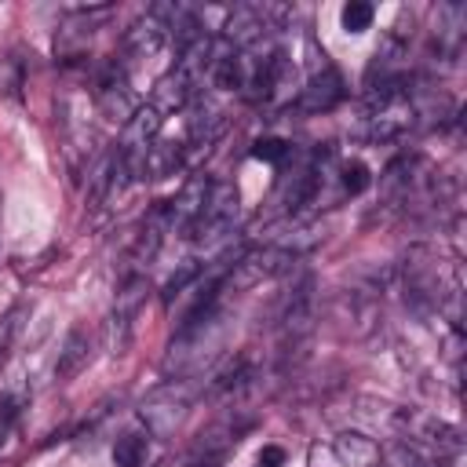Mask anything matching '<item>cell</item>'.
<instances>
[{
  "instance_id": "15",
  "label": "cell",
  "mask_w": 467,
  "mask_h": 467,
  "mask_svg": "<svg viewBox=\"0 0 467 467\" xmlns=\"http://www.w3.org/2000/svg\"><path fill=\"white\" fill-rule=\"evenodd\" d=\"M164 234H168V215H164V204H157V208L142 219V226H139V234H135L131 259H135V263H150V259L161 252Z\"/></svg>"
},
{
  "instance_id": "24",
  "label": "cell",
  "mask_w": 467,
  "mask_h": 467,
  "mask_svg": "<svg viewBox=\"0 0 467 467\" xmlns=\"http://www.w3.org/2000/svg\"><path fill=\"white\" fill-rule=\"evenodd\" d=\"M281 463H285V449L281 445H266L259 452V467H281Z\"/></svg>"
},
{
  "instance_id": "8",
  "label": "cell",
  "mask_w": 467,
  "mask_h": 467,
  "mask_svg": "<svg viewBox=\"0 0 467 467\" xmlns=\"http://www.w3.org/2000/svg\"><path fill=\"white\" fill-rule=\"evenodd\" d=\"M153 285L146 274H128L117 288V299H113V310H109V332H113V350L120 354L128 343H131V325L139 317V310L146 306Z\"/></svg>"
},
{
  "instance_id": "23",
  "label": "cell",
  "mask_w": 467,
  "mask_h": 467,
  "mask_svg": "<svg viewBox=\"0 0 467 467\" xmlns=\"http://www.w3.org/2000/svg\"><path fill=\"white\" fill-rule=\"evenodd\" d=\"M197 277H201V266H197V263H186L179 274H171V281L164 285V303H171L175 296H182V292H186V285H190V281H197Z\"/></svg>"
},
{
  "instance_id": "4",
  "label": "cell",
  "mask_w": 467,
  "mask_h": 467,
  "mask_svg": "<svg viewBox=\"0 0 467 467\" xmlns=\"http://www.w3.org/2000/svg\"><path fill=\"white\" fill-rule=\"evenodd\" d=\"M368 102H372V109H368V139L372 142H394L416 124V102L409 99V91L401 84L368 95Z\"/></svg>"
},
{
  "instance_id": "10",
  "label": "cell",
  "mask_w": 467,
  "mask_h": 467,
  "mask_svg": "<svg viewBox=\"0 0 467 467\" xmlns=\"http://www.w3.org/2000/svg\"><path fill=\"white\" fill-rule=\"evenodd\" d=\"M343 99V77L325 62L306 77V84L296 91V109L303 113H328Z\"/></svg>"
},
{
  "instance_id": "7",
  "label": "cell",
  "mask_w": 467,
  "mask_h": 467,
  "mask_svg": "<svg viewBox=\"0 0 467 467\" xmlns=\"http://www.w3.org/2000/svg\"><path fill=\"white\" fill-rule=\"evenodd\" d=\"M314 321H317V296H314V277L303 274L292 292L285 296L281 303V317H277V328H281V347L285 350H296L303 347V339L314 332Z\"/></svg>"
},
{
  "instance_id": "12",
  "label": "cell",
  "mask_w": 467,
  "mask_h": 467,
  "mask_svg": "<svg viewBox=\"0 0 467 467\" xmlns=\"http://www.w3.org/2000/svg\"><path fill=\"white\" fill-rule=\"evenodd\" d=\"M91 347H95L91 332H88L84 325H73V328L66 332V339H62L58 361H55V379H58V383H69L73 376H80V372L88 368V361H91Z\"/></svg>"
},
{
  "instance_id": "22",
  "label": "cell",
  "mask_w": 467,
  "mask_h": 467,
  "mask_svg": "<svg viewBox=\"0 0 467 467\" xmlns=\"http://www.w3.org/2000/svg\"><path fill=\"white\" fill-rule=\"evenodd\" d=\"M22 405H26L22 394H4V398H0V445H4L7 434L15 431V423H18V416H22Z\"/></svg>"
},
{
  "instance_id": "14",
  "label": "cell",
  "mask_w": 467,
  "mask_h": 467,
  "mask_svg": "<svg viewBox=\"0 0 467 467\" xmlns=\"http://www.w3.org/2000/svg\"><path fill=\"white\" fill-rule=\"evenodd\" d=\"M332 452L347 467H376L379 463V441L368 431H339L332 438Z\"/></svg>"
},
{
  "instance_id": "17",
  "label": "cell",
  "mask_w": 467,
  "mask_h": 467,
  "mask_svg": "<svg viewBox=\"0 0 467 467\" xmlns=\"http://www.w3.org/2000/svg\"><path fill=\"white\" fill-rule=\"evenodd\" d=\"M336 179H339V193L343 197H358V193H365L372 186V175H368L365 161H343L336 168Z\"/></svg>"
},
{
  "instance_id": "16",
  "label": "cell",
  "mask_w": 467,
  "mask_h": 467,
  "mask_svg": "<svg viewBox=\"0 0 467 467\" xmlns=\"http://www.w3.org/2000/svg\"><path fill=\"white\" fill-rule=\"evenodd\" d=\"M379 463H383V467H434V456L423 452L420 445H412V441H405V438L394 434L390 441L379 445Z\"/></svg>"
},
{
  "instance_id": "3",
  "label": "cell",
  "mask_w": 467,
  "mask_h": 467,
  "mask_svg": "<svg viewBox=\"0 0 467 467\" xmlns=\"http://www.w3.org/2000/svg\"><path fill=\"white\" fill-rule=\"evenodd\" d=\"M292 263H296V255L285 252V248H277V244L248 248V252H241V255L230 263V270H226V277H223V288H226V292H248V288H255V285H263V281H274V277L288 274Z\"/></svg>"
},
{
  "instance_id": "1",
  "label": "cell",
  "mask_w": 467,
  "mask_h": 467,
  "mask_svg": "<svg viewBox=\"0 0 467 467\" xmlns=\"http://www.w3.org/2000/svg\"><path fill=\"white\" fill-rule=\"evenodd\" d=\"M401 277H405V303H409L416 314H434V310L445 306L449 296L460 292V281L445 285L441 259H438L434 248H427V244L409 248L405 266H401Z\"/></svg>"
},
{
  "instance_id": "2",
  "label": "cell",
  "mask_w": 467,
  "mask_h": 467,
  "mask_svg": "<svg viewBox=\"0 0 467 467\" xmlns=\"http://www.w3.org/2000/svg\"><path fill=\"white\" fill-rule=\"evenodd\" d=\"M394 431H398V438L420 445L423 452H431L438 460L441 456H456L460 445H463L460 431L452 423H445V420H438V416H431L423 409H394Z\"/></svg>"
},
{
  "instance_id": "5",
  "label": "cell",
  "mask_w": 467,
  "mask_h": 467,
  "mask_svg": "<svg viewBox=\"0 0 467 467\" xmlns=\"http://www.w3.org/2000/svg\"><path fill=\"white\" fill-rule=\"evenodd\" d=\"M237 215H241L237 186L234 182H212L208 197H204V208H201V215H197V223L190 226L186 237H193L197 244H215L219 237H226L237 226Z\"/></svg>"
},
{
  "instance_id": "19",
  "label": "cell",
  "mask_w": 467,
  "mask_h": 467,
  "mask_svg": "<svg viewBox=\"0 0 467 467\" xmlns=\"http://www.w3.org/2000/svg\"><path fill=\"white\" fill-rule=\"evenodd\" d=\"M372 18H376V7H372L368 0H350V4H343V11H339V22H343L347 33H365V29H372Z\"/></svg>"
},
{
  "instance_id": "20",
  "label": "cell",
  "mask_w": 467,
  "mask_h": 467,
  "mask_svg": "<svg viewBox=\"0 0 467 467\" xmlns=\"http://www.w3.org/2000/svg\"><path fill=\"white\" fill-rule=\"evenodd\" d=\"M29 314V306L26 303H18V306H11L4 317H0V361L11 354V343H15V336H18V328H22V317Z\"/></svg>"
},
{
  "instance_id": "18",
  "label": "cell",
  "mask_w": 467,
  "mask_h": 467,
  "mask_svg": "<svg viewBox=\"0 0 467 467\" xmlns=\"http://www.w3.org/2000/svg\"><path fill=\"white\" fill-rule=\"evenodd\" d=\"M146 456H150V441L142 434H124L113 445V463L117 467H146Z\"/></svg>"
},
{
  "instance_id": "11",
  "label": "cell",
  "mask_w": 467,
  "mask_h": 467,
  "mask_svg": "<svg viewBox=\"0 0 467 467\" xmlns=\"http://www.w3.org/2000/svg\"><path fill=\"white\" fill-rule=\"evenodd\" d=\"M208 186L212 179L208 175H190L186 186L175 193V201L164 204V215H168V234H190V226L197 223L201 208H204V197H208Z\"/></svg>"
},
{
  "instance_id": "9",
  "label": "cell",
  "mask_w": 467,
  "mask_h": 467,
  "mask_svg": "<svg viewBox=\"0 0 467 467\" xmlns=\"http://www.w3.org/2000/svg\"><path fill=\"white\" fill-rule=\"evenodd\" d=\"M171 36H168V26L161 22V18H153V15H146V18H139V22H131V29L124 33V58H120V66L128 69V66H135V62H150V58H157L161 51H164V44H168Z\"/></svg>"
},
{
  "instance_id": "13",
  "label": "cell",
  "mask_w": 467,
  "mask_h": 467,
  "mask_svg": "<svg viewBox=\"0 0 467 467\" xmlns=\"http://www.w3.org/2000/svg\"><path fill=\"white\" fill-rule=\"evenodd\" d=\"M193 88H197V84H193L179 66H171L168 73H161V77H157L153 95H150V106H153L161 117H168V113L182 109V106L193 99Z\"/></svg>"
},
{
  "instance_id": "21",
  "label": "cell",
  "mask_w": 467,
  "mask_h": 467,
  "mask_svg": "<svg viewBox=\"0 0 467 467\" xmlns=\"http://www.w3.org/2000/svg\"><path fill=\"white\" fill-rule=\"evenodd\" d=\"M288 153H292V142H285V139H277V135H266V139H259V142L252 146V157H255V161H270V164H281Z\"/></svg>"
},
{
  "instance_id": "6",
  "label": "cell",
  "mask_w": 467,
  "mask_h": 467,
  "mask_svg": "<svg viewBox=\"0 0 467 467\" xmlns=\"http://www.w3.org/2000/svg\"><path fill=\"white\" fill-rule=\"evenodd\" d=\"M193 394H197V387H190L186 379H168L164 387H157L153 394L142 398L139 420L146 423L150 434H171V431L186 420Z\"/></svg>"
}]
</instances>
